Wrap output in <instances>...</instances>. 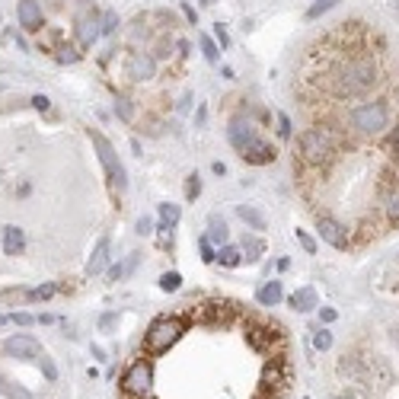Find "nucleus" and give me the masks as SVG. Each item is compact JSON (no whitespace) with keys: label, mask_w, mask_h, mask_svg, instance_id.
I'll return each instance as SVG.
<instances>
[{"label":"nucleus","mask_w":399,"mask_h":399,"mask_svg":"<svg viewBox=\"0 0 399 399\" xmlns=\"http://www.w3.org/2000/svg\"><path fill=\"white\" fill-rule=\"evenodd\" d=\"M377 80H380L377 58L367 55V48H361V51H345V58L329 67L326 74H319L316 84L323 86L329 96H335V100H358L367 90H374Z\"/></svg>","instance_id":"f257e3e1"},{"label":"nucleus","mask_w":399,"mask_h":399,"mask_svg":"<svg viewBox=\"0 0 399 399\" xmlns=\"http://www.w3.org/2000/svg\"><path fill=\"white\" fill-rule=\"evenodd\" d=\"M342 147V134L333 125H316L300 134V160L307 167H329Z\"/></svg>","instance_id":"f03ea898"},{"label":"nucleus","mask_w":399,"mask_h":399,"mask_svg":"<svg viewBox=\"0 0 399 399\" xmlns=\"http://www.w3.org/2000/svg\"><path fill=\"white\" fill-rule=\"evenodd\" d=\"M183 333H185V323L179 316H160L144 333V351L147 355H167L176 342L183 339Z\"/></svg>","instance_id":"7ed1b4c3"},{"label":"nucleus","mask_w":399,"mask_h":399,"mask_svg":"<svg viewBox=\"0 0 399 399\" xmlns=\"http://www.w3.org/2000/svg\"><path fill=\"white\" fill-rule=\"evenodd\" d=\"M349 118H351V128H355L358 134H380L383 128H387L390 112H387L383 102H361V106L351 109Z\"/></svg>","instance_id":"20e7f679"},{"label":"nucleus","mask_w":399,"mask_h":399,"mask_svg":"<svg viewBox=\"0 0 399 399\" xmlns=\"http://www.w3.org/2000/svg\"><path fill=\"white\" fill-rule=\"evenodd\" d=\"M154 393V367L150 361L138 358L122 374V396H150Z\"/></svg>","instance_id":"39448f33"},{"label":"nucleus","mask_w":399,"mask_h":399,"mask_svg":"<svg viewBox=\"0 0 399 399\" xmlns=\"http://www.w3.org/2000/svg\"><path fill=\"white\" fill-rule=\"evenodd\" d=\"M90 141H93V147L100 150V160H102V167H106L109 185H112L115 192H122V189H125V167L118 163L115 147H112V144H109L100 131H90Z\"/></svg>","instance_id":"423d86ee"},{"label":"nucleus","mask_w":399,"mask_h":399,"mask_svg":"<svg viewBox=\"0 0 399 399\" xmlns=\"http://www.w3.org/2000/svg\"><path fill=\"white\" fill-rule=\"evenodd\" d=\"M316 227H319V236H323L329 246H335V250H349L351 246V230L342 224V221H335V217L319 214Z\"/></svg>","instance_id":"0eeeda50"},{"label":"nucleus","mask_w":399,"mask_h":399,"mask_svg":"<svg viewBox=\"0 0 399 399\" xmlns=\"http://www.w3.org/2000/svg\"><path fill=\"white\" fill-rule=\"evenodd\" d=\"M125 71L131 80L144 84V80H154V77H157V61H154V55H147V51H131Z\"/></svg>","instance_id":"6e6552de"},{"label":"nucleus","mask_w":399,"mask_h":399,"mask_svg":"<svg viewBox=\"0 0 399 399\" xmlns=\"http://www.w3.org/2000/svg\"><path fill=\"white\" fill-rule=\"evenodd\" d=\"M0 349L13 358H42V345H39L33 335H10Z\"/></svg>","instance_id":"1a4fd4ad"},{"label":"nucleus","mask_w":399,"mask_h":399,"mask_svg":"<svg viewBox=\"0 0 399 399\" xmlns=\"http://www.w3.org/2000/svg\"><path fill=\"white\" fill-rule=\"evenodd\" d=\"M227 134H230V144H233L236 150H246V147H250V144L259 138L256 125H252L250 118H233L230 128H227Z\"/></svg>","instance_id":"9d476101"},{"label":"nucleus","mask_w":399,"mask_h":399,"mask_svg":"<svg viewBox=\"0 0 399 399\" xmlns=\"http://www.w3.org/2000/svg\"><path fill=\"white\" fill-rule=\"evenodd\" d=\"M240 157L246 160V163H252V167H266V163H275V157H278V150H275L268 141L256 138V141H252L246 150H240Z\"/></svg>","instance_id":"9b49d317"},{"label":"nucleus","mask_w":399,"mask_h":399,"mask_svg":"<svg viewBox=\"0 0 399 399\" xmlns=\"http://www.w3.org/2000/svg\"><path fill=\"white\" fill-rule=\"evenodd\" d=\"M17 17H19V26H23L26 33H39L42 29V7H39V0H19L17 7Z\"/></svg>","instance_id":"f8f14e48"},{"label":"nucleus","mask_w":399,"mask_h":399,"mask_svg":"<svg viewBox=\"0 0 399 399\" xmlns=\"http://www.w3.org/2000/svg\"><path fill=\"white\" fill-rule=\"evenodd\" d=\"M100 35H102V19H96V17L77 19V42H80V48H90Z\"/></svg>","instance_id":"ddd939ff"},{"label":"nucleus","mask_w":399,"mask_h":399,"mask_svg":"<svg viewBox=\"0 0 399 399\" xmlns=\"http://www.w3.org/2000/svg\"><path fill=\"white\" fill-rule=\"evenodd\" d=\"M281 297H284L281 281H266L262 288H259V294H256V300L262 304V307H278V304H281Z\"/></svg>","instance_id":"4468645a"},{"label":"nucleus","mask_w":399,"mask_h":399,"mask_svg":"<svg viewBox=\"0 0 399 399\" xmlns=\"http://www.w3.org/2000/svg\"><path fill=\"white\" fill-rule=\"evenodd\" d=\"M26 250V236L19 227H3V252L7 256H19Z\"/></svg>","instance_id":"2eb2a0df"},{"label":"nucleus","mask_w":399,"mask_h":399,"mask_svg":"<svg viewBox=\"0 0 399 399\" xmlns=\"http://www.w3.org/2000/svg\"><path fill=\"white\" fill-rule=\"evenodd\" d=\"M106 266H109V240L102 236V240L96 243V250H93L90 262H86V275H100Z\"/></svg>","instance_id":"dca6fc26"},{"label":"nucleus","mask_w":399,"mask_h":399,"mask_svg":"<svg viewBox=\"0 0 399 399\" xmlns=\"http://www.w3.org/2000/svg\"><path fill=\"white\" fill-rule=\"evenodd\" d=\"M291 307L297 310V313H310L313 307H319V300H316V291H313V288H300V291H294Z\"/></svg>","instance_id":"f3484780"},{"label":"nucleus","mask_w":399,"mask_h":399,"mask_svg":"<svg viewBox=\"0 0 399 399\" xmlns=\"http://www.w3.org/2000/svg\"><path fill=\"white\" fill-rule=\"evenodd\" d=\"M179 205H173V201H167V205H160V230H173L176 224H179Z\"/></svg>","instance_id":"a211bd4d"},{"label":"nucleus","mask_w":399,"mask_h":399,"mask_svg":"<svg viewBox=\"0 0 399 399\" xmlns=\"http://www.w3.org/2000/svg\"><path fill=\"white\" fill-rule=\"evenodd\" d=\"M236 214H240L243 221L252 227V230H266V217L259 214L256 208H250V205H240V208H236Z\"/></svg>","instance_id":"6ab92c4d"},{"label":"nucleus","mask_w":399,"mask_h":399,"mask_svg":"<svg viewBox=\"0 0 399 399\" xmlns=\"http://www.w3.org/2000/svg\"><path fill=\"white\" fill-rule=\"evenodd\" d=\"M227 236H230V230H227V224L221 221V217H211V233H208V243H217V246H227Z\"/></svg>","instance_id":"aec40b11"},{"label":"nucleus","mask_w":399,"mask_h":399,"mask_svg":"<svg viewBox=\"0 0 399 399\" xmlns=\"http://www.w3.org/2000/svg\"><path fill=\"white\" fill-rule=\"evenodd\" d=\"M217 259H221V266L236 268L243 262V250H236V246H221V250H217Z\"/></svg>","instance_id":"412c9836"},{"label":"nucleus","mask_w":399,"mask_h":399,"mask_svg":"<svg viewBox=\"0 0 399 399\" xmlns=\"http://www.w3.org/2000/svg\"><path fill=\"white\" fill-rule=\"evenodd\" d=\"M383 208H387V217H390V224H399V185L383 198Z\"/></svg>","instance_id":"4be33fe9"},{"label":"nucleus","mask_w":399,"mask_h":399,"mask_svg":"<svg viewBox=\"0 0 399 399\" xmlns=\"http://www.w3.org/2000/svg\"><path fill=\"white\" fill-rule=\"evenodd\" d=\"M243 252H246V259H250V262H256V259L266 252V243L256 240V236H246V240H243Z\"/></svg>","instance_id":"5701e85b"},{"label":"nucleus","mask_w":399,"mask_h":399,"mask_svg":"<svg viewBox=\"0 0 399 399\" xmlns=\"http://www.w3.org/2000/svg\"><path fill=\"white\" fill-rule=\"evenodd\" d=\"M313 349H316V351H329V349H333V333L319 326V329L313 333Z\"/></svg>","instance_id":"b1692460"},{"label":"nucleus","mask_w":399,"mask_h":399,"mask_svg":"<svg viewBox=\"0 0 399 399\" xmlns=\"http://www.w3.org/2000/svg\"><path fill=\"white\" fill-rule=\"evenodd\" d=\"M333 7H339V0H316L313 7L307 10V19H319L323 13H329Z\"/></svg>","instance_id":"393cba45"},{"label":"nucleus","mask_w":399,"mask_h":399,"mask_svg":"<svg viewBox=\"0 0 399 399\" xmlns=\"http://www.w3.org/2000/svg\"><path fill=\"white\" fill-rule=\"evenodd\" d=\"M160 288H163V291H179V288H183V275L179 272L160 275Z\"/></svg>","instance_id":"a878e982"},{"label":"nucleus","mask_w":399,"mask_h":399,"mask_svg":"<svg viewBox=\"0 0 399 399\" xmlns=\"http://www.w3.org/2000/svg\"><path fill=\"white\" fill-rule=\"evenodd\" d=\"M198 195H201V179H198V173H192L189 179H185V198L195 201Z\"/></svg>","instance_id":"bb28decb"},{"label":"nucleus","mask_w":399,"mask_h":399,"mask_svg":"<svg viewBox=\"0 0 399 399\" xmlns=\"http://www.w3.org/2000/svg\"><path fill=\"white\" fill-rule=\"evenodd\" d=\"M3 323H17V326H33L35 323V316L29 313H10V316H0V326Z\"/></svg>","instance_id":"cd10ccee"},{"label":"nucleus","mask_w":399,"mask_h":399,"mask_svg":"<svg viewBox=\"0 0 399 399\" xmlns=\"http://www.w3.org/2000/svg\"><path fill=\"white\" fill-rule=\"evenodd\" d=\"M198 42H201V51H205V58L214 64L217 61V45H214V39H208V35H198Z\"/></svg>","instance_id":"c85d7f7f"},{"label":"nucleus","mask_w":399,"mask_h":399,"mask_svg":"<svg viewBox=\"0 0 399 399\" xmlns=\"http://www.w3.org/2000/svg\"><path fill=\"white\" fill-rule=\"evenodd\" d=\"M383 150H387L390 157H399V125L393 128V131H390V138L383 141Z\"/></svg>","instance_id":"c756f323"},{"label":"nucleus","mask_w":399,"mask_h":399,"mask_svg":"<svg viewBox=\"0 0 399 399\" xmlns=\"http://www.w3.org/2000/svg\"><path fill=\"white\" fill-rule=\"evenodd\" d=\"M55 291H58L55 284H42V288H33V291H29V300H48Z\"/></svg>","instance_id":"7c9ffc66"},{"label":"nucleus","mask_w":399,"mask_h":399,"mask_svg":"<svg viewBox=\"0 0 399 399\" xmlns=\"http://www.w3.org/2000/svg\"><path fill=\"white\" fill-rule=\"evenodd\" d=\"M115 112H118V115H122V118H125V122H131V118H134V109H131V102H128V100H122V96H118V102H115Z\"/></svg>","instance_id":"2f4dec72"},{"label":"nucleus","mask_w":399,"mask_h":399,"mask_svg":"<svg viewBox=\"0 0 399 399\" xmlns=\"http://www.w3.org/2000/svg\"><path fill=\"white\" fill-rule=\"evenodd\" d=\"M115 29H118V17L115 13H106V17H102V35L115 33Z\"/></svg>","instance_id":"473e14b6"},{"label":"nucleus","mask_w":399,"mask_h":399,"mask_svg":"<svg viewBox=\"0 0 399 399\" xmlns=\"http://www.w3.org/2000/svg\"><path fill=\"white\" fill-rule=\"evenodd\" d=\"M297 243H300V246H304V250L310 252V256H313V252H316V243H313V236H310V233L297 230Z\"/></svg>","instance_id":"72a5a7b5"},{"label":"nucleus","mask_w":399,"mask_h":399,"mask_svg":"<svg viewBox=\"0 0 399 399\" xmlns=\"http://www.w3.org/2000/svg\"><path fill=\"white\" fill-rule=\"evenodd\" d=\"M214 39H217V42H221V48H230V35H227V29H224V26H221V23L214 26Z\"/></svg>","instance_id":"f704fd0d"},{"label":"nucleus","mask_w":399,"mask_h":399,"mask_svg":"<svg viewBox=\"0 0 399 399\" xmlns=\"http://www.w3.org/2000/svg\"><path fill=\"white\" fill-rule=\"evenodd\" d=\"M278 134H281V138H291V118L284 115V112L278 115Z\"/></svg>","instance_id":"c9c22d12"},{"label":"nucleus","mask_w":399,"mask_h":399,"mask_svg":"<svg viewBox=\"0 0 399 399\" xmlns=\"http://www.w3.org/2000/svg\"><path fill=\"white\" fill-rule=\"evenodd\" d=\"M201 259H205V262H214V259H217V252H214V246L208 243V236L201 240Z\"/></svg>","instance_id":"e433bc0d"},{"label":"nucleus","mask_w":399,"mask_h":399,"mask_svg":"<svg viewBox=\"0 0 399 399\" xmlns=\"http://www.w3.org/2000/svg\"><path fill=\"white\" fill-rule=\"evenodd\" d=\"M138 233H141V236H150V233H154V221H150V217H141V221H138Z\"/></svg>","instance_id":"4c0bfd02"},{"label":"nucleus","mask_w":399,"mask_h":399,"mask_svg":"<svg viewBox=\"0 0 399 399\" xmlns=\"http://www.w3.org/2000/svg\"><path fill=\"white\" fill-rule=\"evenodd\" d=\"M319 319H323V323H335V319H339V313H335L333 307H319Z\"/></svg>","instance_id":"58836bf2"},{"label":"nucleus","mask_w":399,"mask_h":399,"mask_svg":"<svg viewBox=\"0 0 399 399\" xmlns=\"http://www.w3.org/2000/svg\"><path fill=\"white\" fill-rule=\"evenodd\" d=\"M39 361H42V367H45V377H48V380H55V377H58V371H55V364H51V361H48V358H39Z\"/></svg>","instance_id":"ea45409f"},{"label":"nucleus","mask_w":399,"mask_h":399,"mask_svg":"<svg viewBox=\"0 0 399 399\" xmlns=\"http://www.w3.org/2000/svg\"><path fill=\"white\" fill-rule=\"evenodd\" d=\"M58 51H61L58 61H77V58H80V55H77L74 48H67V45H64V48H58Z\"/></svg>","instance_id":"a19ab883"},{"label":"nucleus","mask_w":399,"mask_h":399,"mask_svg":"<svg viewBox=\"0 0 399 399\" xmlns=\"http://www.w3.org/2000/svg\"><path fill=\"white\" fill-rule=\"evenodd\" d=\"M33 106L45 112V109H48V96H33Z\"/></svg>","instance_id":"79ce46f5"},{"label":"nucleus","mask_w":399,"mask_h":399,"mask_svg":"<svg viewBox=\"0 0 399 399\" xmlns=\"http://www.w3.org/2000/svg\"><path fill=\"white\" fill-rule=\"evenodd\" d=\"M100 326H102V329H112V326H115V313L102 316V319H100Z\"/></svg>","instance_id":"37998d69"},{"label":"nucleus","mask_w":399,"mask_h":399,"mask_svg":"<svg viewBox=\"0 0 399 399\" xmlns=\"http://www.w3.org/2000/svg\"><path fill=\"white\" fill-rule=\"evenodd\" d=\"M183 10H185V17H189V19H192V23H198V17H195V10H192V7H189V3H185V7H183Z\"/></svg>","instance_id":"c03bdc74"},{"label":"nucleus","mask_w":399,"mask_h":399,"mask_svg":"<svg viewBox=\"0 0 399 399\" xmlns=\"http://www.w3.org/2000/svg\"><path fill=\"white\" fill-rule=\"evenodd\" d=\"M109 278H112V281H118V278H122V266L112 268V272H109Z\"/></svg>","instance_id":"a18cd8bd"},{"label":"nucleus","mask_w":399,"mask_h":399,"mask_svg":"<svg viewBox=\"0 0 399 399\" xmlns=\"http://www.w3.org/2000/svg\"><path fill=\"white\" fill-rule=\"evenodd\" d=\"M211 169H214L217 176H224V173H227V167H224V163H221V160H217V163H214V167H211Z\"/></svg>","instance_id":"49530a36"},{"label":"nucleus","mask_w":399,"mask_h":399,"mask_svg":"<svg viewBox=\"0 0 399 399\" xmlns=\"http://www.w3.org/2000/svg\"><path fill=\"white\" fill-rule=\"evenodd\" d=\"M335 399H358V396H355V393H339Z\"/></svg>","instance_id":"de8ad7c7"},{"label":"nucleus","mask_w":399,"mask_h":399,"mask_svg":"<svg viewBox=\"0 0 399 399\" xmlns=\"http://www.w3.org/2000/svg\"><path fill=\"white\" fill-rule=\"evenodd\" d=\"M201 3H205V7H214V3H217V0H201Z\"/></svg>","instance_id":"09e8293b"}]
</instances>
